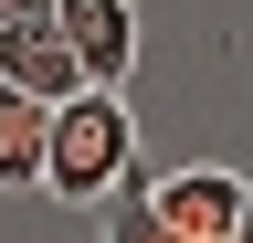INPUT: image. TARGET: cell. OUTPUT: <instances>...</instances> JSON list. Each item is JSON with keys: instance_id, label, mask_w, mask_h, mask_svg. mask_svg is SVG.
<instances>
[{"instance_id": "cell-5", "label": "cell", "mask_w": 253, "mask_h": 243, "mask_svg": "<svg viewBox=\"0 0 253 243\" xmlns=\"http://www.w3.org/2000/svg\"><path fill=\"white\" fill-rule=\"evenodd\" d=\"M42 138H53V106L0 85V191H42Z\"/></svg>"}, {"instance_id": "cell-7", "label": "cell", "mask_w": 253, "mask_h": 243, "mask_svg": "<svg viewBox=\"0 0 253 243\" xmlns=\"http://www.w3.org/2000/svg\"><path fill=\"white\" fill-rule=\"evenodd\" d=\"M32 11H53V0H0V21H32Z\"/></svg>"}, {"instance_id": "cell-6", "label": "cell", "mask_w": 253, "mask_h": 243, "mask_svg": "<svg viewBox=\"0 0 253 243\" xmlns=\"http://www.w3.org/2000/svg\"><path fill=\"white\" fill-rule=\"evenodd\" d=\"M148 191H158V169L137 159L106 201H95V211H106V243H190V233H169V222H158V201H148Z\"/></svg>"}, {"instance_id": "cell-8", "label": "cell", "mask_w": 253, "mask_h": 243, "mask_svg": "<svg viewBox=\"0 0 253 243\" xmlns=\"http://www.w3.org/2000/svg\"><path fill=\"white\" fill-rule=\"evenodd\" d=\"M232 243H253V211H243V233H232Z\"/></svg>"}, {"instance_id": "cell-1", "label": "cell", "mask_w": 253, "mask_h": 243, "mask_svg": "<svg viewBox=\"0 0 253 243\" xmlns=\"http://www.w3.org/2000/svg\"><path fill=\"white\" fill-rule=\"evenodd\" d=\"M126 169H137V116H126V96H106V85L63 96L53 106V138H42V191L74 201V211H95Z\"/></svg>"}, {"instance_id": "cell-4", "label": "cell", "mask_w": 253, "mask_h": 243, "mask_svg": "<svg viewBox=\"0 0 253 243\" xmlns=\"http://www.w3.org/2000/svg\"><path fill=\"white\" fill-rule=\"evenodd\" d=\"M53 21H63V43H74V64H84V85H116L137 74V11L126 0H53Z\"/></svg>"}, {"instance_id": "cell-2", "label": "cell", "mask_w": 253, "mask_h": 243, "mask_svg": "<svg viewBox=\"0 0 253 243\" xmlns=\"http://www.w3.org/2000/svg\"><path fill=\"white\" fill-rule=\"evenodd\" d=\"M158 222L169 233H190V243H232L243 233V211H253V180L243 169H221V159H201V169H158Z\"/></svg>"}, {"instance_id": "cell-3", "label": "cell", "mask_w": 253, "mask_h": 243, "mask_svg": "<svg viewBox=\"0 0 253 243\" xmlns=\"http://www.w3.org/2000/svg\"><path fill=\"white\" fill-rule=\"evenodd\" d=\"M0 85H21V96H84V64H74V43H63V21L53 11H32V21H0Z\"/></svg>"}]
</instances>
